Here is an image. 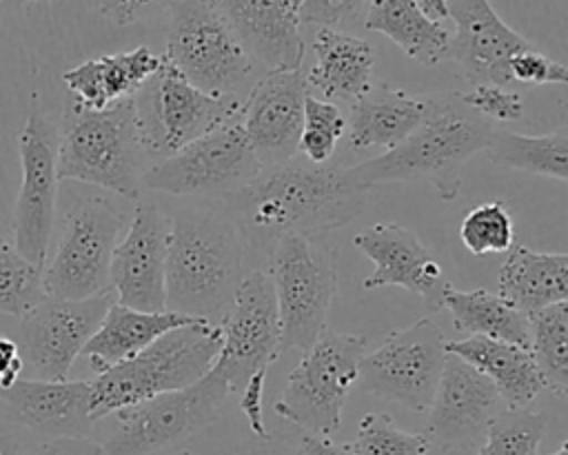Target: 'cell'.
<instances>
[{
	"label": "cell",
	"instance_id": "33",
	"mask_svg": "<svg viewBox=\"0 0 568 455\" xmlns=\"http://www.w3.org/2000/svg\"><path fill=\"white\" fill-rule=\"evenodd\" d=\"M528 317V351L557 397L568 393V302L532 311Z\"/></svg>",
	"mask_w": 568,
	"mask_h": 455
},
{
	"label": "cell",
	"instance_id": "17",
	"mask_svg": "<svg viewBox=\"0 0 568 455\" xmlns=\"http://www.w3.org/2000/svg\"><path fill=\"white\" fill-rule=\"evenodd\" d=\"M504 408L495 386L457 355L446 353L428 406L424 437L444 451L473 448L484 439L490 419Z\"/></svg>",
	"mask_w": 568,
	"mask_h": 455
},
{
	"label": "cell",
	"instance_id": "13",
	"mask_svg": "<svg viewBox=\"0 0 568 455\" xmlns=\"http://www.w3.org/2000/svg\"><path fill=\"white\" fill-rule=\"evenodd\" d=\"M446 340L437 324L422 317L388 333L373 353H364L357 382L364 393L426 411L446 360Z\"/></svg>",
	"mask_w": 568,
	"mask_h": 455
},
{
	"label": "cell",
	"instance_id": "50",
	"mask_svg": "<svg viewBox=\"0 0 568 455\" xmlns=\"http://www.w3.org/2000/svg\"><path fill=\"white\" fill-rule=\"evenodd\" d=\"M550 455H568V442H564L555 453H550Z\"/></svg>",
	"mask_w": 568,
	"mask_h": 455
},
{
	"label": "cell",
	"instance_id": "26",
	"mask_svg": "<svg viewBox=\"0 0 568 455\" xmlns=\"http://www.w3.org/2000/svg\"><path fill=\"white\" fill-rule=\"evenodd\" d=\"M444 348L488 377L506 408H528L546 391V382L528 348L481 335L446 342Z\"/></svg>",
	"mask_w": 568,
	"mask_h": 455
},
{
	"label": "cell",
	"instance_id": "19",
	"mask_svg": "<svg viewBox=\"0 0 568 455\" xmlns=\"http://www.w3.org/2000/svg\"><path fill=\"white\" fill-rule=\"evenodd\" d=\"M353 244L375 264L364 277V291L382 286H402L417 293L430 311L442 309L450 282L430 249L408 229L395 222H377L359 231Z\"/></svg>",
	"mask_w": 568,
	"mask_h": 455
},
{
	"label": "cell",
	"instance_id": "35",
	"mask_svg": "<svg viewBox=\"0 0 568 455\" xmlns=\"http://www.w3.org/2000/svg\"><path fill=\"white\" fill-rule=\"evenodd\" d=\"M44 297L42 266L22 257L16 246L0 235V313L20 320Z\"/></svg>",
	"mask_w": 568,
	"mask_h": 455
},
{
	"label": "cell",
	"instance_id": "5",
	"mask_svg": "<svg viewBox=\"0 0 568 455\" xmlns=\"http://www.w3.org/2000/svg\"><path fill=\"white\" fill-rule=\"evenodd\" d=\"M220 346L222 328L217 322L195 317L166 331L131 360L113 364L91 380V422L153 395L195 384L211 371Z\"/></svg>",
	"mask_w": 568,
	"mask_h": 455
},
{
	"label": "cell",
	"instance_id": "54",
	"mask_svg": "<svg viewBox=\"0 0 568 455\" xmlns=\"http://www.w3.org/2000/svg\"><path fill=\"white\" fill-rule=\"evenodd\" d=\"M0 2H2V0H0Z\"/></svg>",
	"mask_w": 568,
	"mask_h": 455
},
{
	"label": "cell",
	"instance_id": "49",
	"mask_svg": "<svg viewBox=\"0 0 568 455\" xmlns=\"http://www.w3.org/2000/svg\"><path fill=\"white\" fill-rule=\"evenodd\" d=\"M251 455H293L291 451H282V448H260V451H255V453H251Z\"/></svg>",
	"mask_w": 568,
	"mask_h": 455
},
{
	"label": "cell",
	"instance_id": "1",
	"mask_svg": "<svg viewBox=\"0 0 568 455\" xmlns=\"http://www.w3.org/2000/svg\"><path fill=\"white\" fill-rule=\"evenodd\" d=\"M226 200L246 244L271 251L284 235H322L348 224L364 211L366 193L348 189L337 166L288 160L262 169Z\"/></svg>",
	"mask_w": 568,
	"mask_h": 455
},
{
	"label": "cell",
	"instance_id": "8",
	"mask_svg": "<svg viewBox=\"0 0 568 455\" xmlns=\"http://www.w3.org/2000/svg\"><path fill=\"white\" fill-rule=\"evenodd\" d=\"M366 353V337L324 331L288 373L273 411L304 433L331 437Z\"/></svg>",
	"mask_w": 568,
	"mask_h": 455
},
{
	"label": "cell",
	"instance_id": "38",
	"mask_svg": "<svg viewBox=\"0 0 568 455\" xmlns=\"http://www.w3.org/2000/svg\"><path fill=\"white\" fill-rule=\"evenodd\" d=\"M346 133V118L337 104L315 95H306L297 151L311 164H324L337 149L339 138Z\"/></svg>",
	"mask_w": 568,
	"mask_h": 455
},
{
	"label": "cell",
	"instance_id": "32",
	"mask_svg": "<svg viewBox=\"0 0 568 455\" xmlns=\"http://www.w3.org/2000/svg\"><path fill=\"white\" fill-rule=\"evenodd\" d=\"M484 151L495 166L537 173L559 182L568 180V138L564 131L524 135L493 129Z\"/></svg>",
	"mask_w": 568,
	"mask_h": 455
},
{
	"label": "cell",
	"instance_id": "24",
	"mask_svg": "<svg viewBox=\"0 0 568 455\" xmlns=\"http://www.w3.org/2000/svg\"><path fill=\"white\" fill-rule=\"evenodd\" d=\"M435 100L415 98L402 89L371 87L353 102L346 120V140L353 151H390L419 129L433 113Z\"/></svg>",
	"mask_w": 568,
	"mask_h": 455
},
{
	"label": "cell",
	"instance_id": "9",
	"mask_svg": "<svg viewBox=\"0 0 568 455\" xmlns=\"http://www.w3.org/2000/svg\"><path fill=\"white\" fill-rule=\"evenodd\" d=\"M122 211L100 195L75 200L60 229L55 251L42 266V286L53 300H87L111 291V255L122 237Z\"/></svg>",
	"mask_w": 568,
	"mask_h": 455
},
{
	"label": "cell",
	"instance_id": "44",
	"mask_svg": "<svg viewBox=\"0 0 568 455\" xmlns=\"http://www.w3.org/2000/svg\"><path fill=\"white\" fill-rule=\"evenodd\" d=\"M36 455H106L102 444L89 437H53L44 442Z\"/></svg>",
	"mask_w": 568,
	"mask_h": 455
},
{
	"label": "cell",
	"instance_id": "43",
	"mask_svg": "<svg viewBox=\"0 0 568 455\" xmlns=\"http://www.w3.org/2000/svg\"><path fill=\"white\" fill-rule=\"evenodd\" d=\"M264 386H266V373L253 375V377L244 384V388L240 391V411L244 413L251 433H253L255 437L268 442L271 435H268V431H266L264 415H262V393H264Z\"/></svg>",
	"mask_w": 568,
	"mask_h": 455
},
{
	"label": "cell",
	"instance_id": "47",
	"mask_svg": "<svg viewBox=\"0 0 568 455\" xmlns=\"http://www.w3.org/2000/svg\"><path fill=\"white\" fill-rule=\"evenodd\" d=\"M415 2L435 22H442L448 18V0H415Z\"/></svg>",
	"mask_w": 568,
	"mask_h": 455
},
{
	"label": "cell",
	"instance_id": "14",
	"mask_svg": "<svg viewBox=\"0 0 568 455\" xmlns=\"http://www.w3.org/2000/svg\"><path fill=\"white\" fill-rule=\"evenodd\" d=\"M217 324L222 346L211 371L231 393H240L253 375L266 373L280 357V317L268 273L248 271Z\"/></svg>",
	"mask_w": 568,
	"mask_h": 455
},
{
	"label": "cell",
	"instance_id": "3",
	"mask_svg": "<svg viewBox=\"0 0 568 455\" xmlns=\"http://www.w3.org/2000/svg\"><path fill=\"white\" fill-rule=\"evenodd\" d=\"M490 131V122L470 109L462 111L448 100H435L433 113L419 129L390 151L342 169V182L353 191L368 193L386 182L426 180L442 200H453L462 184V166L486 149Z\"/></svg>",
	"mask_w": 568,
	"mask_h": 455
},
{
	"label": "cell",
	"instance_id": "22",
	"mask_svg": "<svg viewBox=\"0 0 568 455\" xmlns=\"http://www.w3.org/2000/svg\"><path fill=\"white\" fill-rule=\"evenodd\" d=\"M235 38L266 71L302 67L304 40L300 20L288 0H213Z\"/></svg>",
	"mask_w": 568,
	"mask_h": 455
},
{
	"label": "cell",
	"instance_id": "37",
	"mask_svg": "<svg viewBox=\"0 0 568 455\" xmlns=\"http://www.w3.org/2000/svg\"><path fill=\"white\" fill-rule=\"evenodd\" d=\"M348 455H428L424 433L402 431L386 413H366L355 439L342 444Z\"/></svg>",
	"mask_w": 568,
	"mask_h": 455
},
{
	"label": "cell",
	"instance_id": "53",
	"mask_svg": "<svg viewBox=\"0 0 568 455\" xmlns=\"http://www.w3.org/2000/svg\"><path fill=\"white\" fill-rule=\"evenodd\" d=\"M175 455H191L189 451H180V453H175Z\"/></svg>",
	"mask_w": 568,
	"mask_h": 455
},
{
	"label": "cell",
	"instance_id": "2",
	"mask_svg": "<svg viewBox=\"0 0 568 455\" xmlns=\"http://www.w3.org/2000/svg\"><path fill=\"white\" fill-rule=\"evenodd\" d=\"M246 240L217 209H186L169 220L164 306L189 317L220 322L244 280Z\"/></svg>",
	"mask_w": 568,
	"mask_h": 455
},
{
	"label": "cell",
	"instance_id": "29",
	"mask_svg": "<svg viewBox=\"0 0 568 455\" xmlns=\"http://www.w3.org/2000/svg\"><path fill=\"white\" fill-rule=\"evenodd\" d=\"M497 293L526 315L568 302V255L513 244L499 269Z\"/></svg>",
	"mask_w": 568,
	"mask_h": 455
},
{
	"label": "cell",
	"instance_id": "6",
	"mask_svg": "<svg viewBox=\"0 0 568 455\" xmlns=\"http://www.w3.org/2000/svg\"><path fill=\"white\" fill-rule=\"evenodd\" d=\"M280 355L311 348L326 331L337 293V257L322 235H284L271 246Z\"/></svg>",
	"mask_w": 568,
	"mask_h": 455
},
{
	"label": "cell",
	"instance_id": "23",
	"mask_svg": "<svg viewBox=\"0 0 568 455\" xmlns=\"http://www.w3.org/2000/svg\"><path fill=\"white\" fill-rule=\"evenodd\" d=\"M89 380H16L0 391L9 419L55 437H82L89 417Z\"/></svg>",
	"mask_w": 568,
	"mask_h": 455
},
{
	"label": "cell",
	"instance_id": "51",
	"mask_svg": "<svg viewBox=\"0 0 568 455\" xmlns=\"http://www.w3.org/2000/svg\"><path fill=\"white\" fill-rule=\"evenodd\" d=\"M18 4H44V2H49V0H16Z\"/></svg>",
	"mask_w": 568,
	"mask_h": 455
},
{
	"label": "cell",
	"instance_id": "20",
	"mask_svg": "<svg viewBox=\"0 0 568 455\" xmlns=\"http://www.w3.org/2000/svg\"><path fill=\"white\" fill-rule=\"evenodd\" d=\"M306 95L302 69L266 71L253 84L242 107V127L262 169L284 164L297 153Z\"/></svg>",
	"mask_w": 568,
	"mask_h": 455
},
{
	"label": "cell",
	"instance_id": "16",
	"mask_svg": "<svg viewBox=\"0 0 568 455\" xmlns=\"http://www.w3.org/2000/svg\"><path fill=\"white\" fill-rule=\"evenodd\" d=\"M115 293L104 291L87 300L44 297L20 317L18 351L36 380H67L75 357L100 326Z\"/></svg>",
	"mask_w": 568,
	"mask_h": 455
},
{
	"label": "cell",
	"instance_id": "48",
	"mask_svg": "<svg viewBox=\"0 0 568 455\" xmlns=\"http://www.w3.org/2000/svg\"><path fill=\"white\" fill-rule=\"evenodd\" d=\"M0 455H22V451H20V446H18L16 439L2 437V439H0Z\"/></svg>",
	"mask_w": 568,
	"mask_h": 455
},
{
	"label": "cell",
	"instance_id": "7",
	"mask_svg": "<svg viewBox=\"0 0 568 455\" xmlns=\"http://www.w3.org/2000/svg\"><path fill=\"white\" fill-rule=\"evenodd\" d=\"M164 60L195 89L229 98L253 75L255 64L213 0H171Z\"/></svg>",
	"mask_w": 568,
	"mask_h": 455
},
{
	"label": "cell",
	"instance_id": "18",
	"mask_svg": "<svg viewBox=\"0 0 568 455\" xmlns=\"http://www.w3.org/2000/svg\"><path fill=\"white\" fill-rule=\"evenodd\" d=\"M169 218L151 202H140L124 235L118 240L109 282L115 302L138 311H164Z\"/></svg>",
	"mask_w": 568,
	"mask_h": 455
},
{
	"label": "cell",
	"instance_id": "10",
	"mask_svg": "<svg viewBox=\"0 0 568 455\" xmlns=\"http://www.w3.org/2000/svg\"><path fill=\"white\" fill-rule=\"evenodd\" d=\"M262 171L242 127V111L169 158L155 160L142 186L171 195L229 198Z\"/></svg>",
	"mask_w": 568,
	"mask_h": 455
},
{
	"label": "cell",
	"instance_id": "39",
	"mask_svg": "<svg viewBox=\"0 0 568 455\" xmlns=\"http://www.w3.org/2000/svg\"><path fill=\"white\" fill-rule=\"evenodd\" d=\"M459 102L473 113L493 122H515L524 115V98L517 91L495 84H477L466 93H459Z\"/></svg>",
	"mask_w": 568,
	"mask_h": 455
},
{
	"label": "cell",
	"instance_id": "11",
	"mask_svg": "<svg viewBox=\"0 0 568 455\" xmlns=\"http://www.w3.org/2000/svg\"><path fill=\"white\" fill-rule=\"evenodd\" d=\"M133 107L144 149L155 162L237 115L244 100L240 95L217 98L204 93L164 60L133 93Z\"/></svg>",
	"mask_w": 568,
	"mask_h": 455
},
{
	"label": "cell",
	"instance_id": "46",
	"mask_svg": "<svg viewBox=\"0 0 568 455\" xmlns=\"http://www.w3.org/2000/svg\"><path fill=\"white\" fill-rule=\"evenodd\" d=\"M297 455H348V453H346L344 446H337L328 437L304 433Z\"/></svg>",
	"mask_w": 568,
	"mask_h": 455
},
{
	"label": "cell",
	"instance_id": "36",
	"mask_svg": "<svg viewBox=\"0 0 568 455\" xmlns=\"http://www.w3.org/2000/svg\"><path fill=\"white\" fill-rule=\"evenodd\" d=\"M459 240L473 255L506 253L515 244V222L508 206L499 200L473 206L459 224Z\"/></svg>",
	"mask_w": 568,
	"mask_h": 455
},
{
	"label": "cell",
	"instance_id": "21",
	"mask_svg": "<svg viewBox=\"0 0 568 455\" xmlns=\"http://www.w3.org/2000/svg\"><path fill=\"white\" fill-rule=\"evenodd\" d=\"M448 18L455 31L448 38L446 58L459 64L473 87H508L510 58L535 44L510 29L488 0H448Z\"/></svg>",
	"mask_w": 568,
	"mask_h": 455
},
{
	"label": "cell",
	"instance_id": "52",
	"mask_svg": "<svg viewBox=\"0 0 568 455\" xmlns=\"http://www.w3.org/2000/svg\"><path fill=\"white\" fill-rule=\"evenodd\" d=\"M288 2H291V7H293V9H295V13H297V9L302 7V2H304V0H288Z\"/></svg>",
	"mask_w": 568,
	"mask_h": 455
},
{
	"label": "cell",
	"instance_id": "15",
	"mask_svg": "<svg viewBox=\"0 0 568 455\" xmlns=\"http://www.w3.org/2000/svg\"><path fill=\"white\" fill-rule=\"evenodd\" d=\"M22 182L13 209V246L33 264L44 266L58 200V127L33 109L18 133Z\"/></svg>",
	"mask_w": 568,
	"mask_h": 455
},
{
	"label": "cell",
	"instance_id": "40",
	"mask_svg": "<svg viewBox=\"0 0 568 455\" xmlns=\"http://www.w3.org/2000/svg\"><path fill=\"white\" fill-rule=\"evenodd\" d=\"M513 82L524 84H564L568 80L566 64L537 51V47L515 53L508 62Z\"/></svg>",
	"mask_w": 568,
	"mask_h": 455
},
{
	"label": "cell",
	"instance_id": "25",
	"mask_svg": "<svg viewBox=\"0 0 568 455\" xmlns=\"http://www.w3.org/2000/svg\"><path fill=\"white\" fill-rule=\"evenodd\" d=\"M313 55L315 62L304 78L322 100L353 104L373 87L375 51L366 40L320 27L313 36Z\"/></svg>",
	"mask_w": 568,
	"mask_h": 455
},
{
	"label": "cell",
	"instance_id": "28",
	"mask_svg": "<svg viewBox=\"0 0 568 455\" xmlns=\"http://www.w3.org/2000/svg\"><path fill=\"white\" fill-rule=\"evenodd\" d=\"M193 320L195 317L180 315L166 309L138 311V309L113 302L104 313L95 333L84 344L82 355L89 357V364L95 373H102L113 364L131 360L166 331L189 324Z\"/></svg>",
	"mask_w": 568,
	"mask_h": 455
},
{
	"label": "cell",
	"instance_id": "27",
	"mask_svg": "<svg viewBox=\"0 0 568 455\" xmlns=\"http://www.w3.org/2000/svg\"><path fill=\"white\" fill-rule=\"evenodd\" d=\"M164 58L149 47H135L111 55L84 60L62 73L71 98L87 109H104L131 98L160 67Z\"/></svg>",
	"mask_w": 568,
	"mask_h": 455
},
{
	"label": "cell",
	"instance_id": "4",
	"mask_svg": "<svg viewBox=\"0 0 568 455\" xmlns=\"http://www.w3.org/2000/svg\"><path fill=\"white\" fill-rule=\"evenodd\" d=\"M151 160L140 135L133 95L104 109H87L69 100L58 127L60 180L95 184L138 200Z\"/></svg>",
	"mask_w": 568,
	"mask_h": 455
},
{
	"label": "cell",
	"instance_id": "42",
	"mask_svg": "<svg viewBox=\"0 0 568 455\" xmlns=\"http://www.w3.org/2000/svg\"><path fill=\"white\" fill-rule=\"evenodd\" d=\"M95 4L104 20L118 27H129L169 9L171 0H95Z\"/></svg>",
	"mask_w": 568,
	"mask_h": 455
},
{
	"label": "cell",
	"instance_id": "45",
	"mask_svg": "<svg viewBox=\"0 0 568 455\" xmlns=\"http://www.w3.org/2000/svg\"><path fill=\"white\" fill-rule=\"evenodd\" d=\"M22 366L24 364H22L18 344L9 337H0V391H4L18 380Z\"/></svg>",
	"mask_w": 568,
	"mask_h": 455
},
{
	"label": "cell",
	"instance_id": "31",
	"mask_svg": "<svg viewBox=\"0 0 568 455\" xmlns=\"http://www.w3.org/2000/svg\"><path fill=\"white\" fill-rule=\"evenodd\" d=\"M442 309H448L455 331L510 342L521 348H528L530 344L526 313L510 306L495 291H488V289L457 291L450 286L444 293Z\"/></svg>",
	"mask_w": 568,
	"mask_h": 455
},
{
	"label": "cell",
	"instance_id": "12",
	"mask_svg": "<svg viewBox=\"0 0 568 455\" xmlns=\"http://www.w3.org/2000/svg\"><path fill=\"white\" fill-rule=\"evenodd\" d=\"M222 377L209 371L195 384L153 395L115 413L118 428L102 444L106 455H153L209 428L229 395Z\"/></svg>",
	"mask_w": 568,
	"mask_h": 455
},
{
	"label": "cell",
	"instance_id": "30",
	"mask_svg": "<svg viewBox=\"0 0 568 455\" xmlns=\"http://www.w3.org/2000/svg\"><path fill=\"white\" fill-rule=\"evenodd\" d=\"M362 22L368 31L384 33L424 67L442 62L448 53L450 33L430 20L415 0H371Z\"/></svg>",
	"mask_w": 568,
	"mask_h": 455
},
{
	"label": "cell",
	"instance_id": "34",
	"mask_svg": "<svg viewBox=\"0 0 568 455\" xmlns=\"http://www.w3.org/2000/svg\"><path fill=\"white\" fill-rule=\"evenodd\" d=\"M548 426L544 411L501 408L488 424L477 455H539Z\"/></svg>",
	"mask_w": 568,
	"mask_h": 455
},
{
	"label": "cell",
	"instance_id": "41",
	"mask_svg": "<svg viewBox=\"0 0 568 455\" xmlns=\"http://www.w3.org/2000/svg\"><path fill=\"white\" fill-rule=\"evenodd\" d=\"M371 0H304L297 9L300 24H315L326 29H337L342 24L355 22L359 16L364 18Z\"/></svg>",
	"mask_w": 568,
	"mask_h": 455
}]
</instances>
